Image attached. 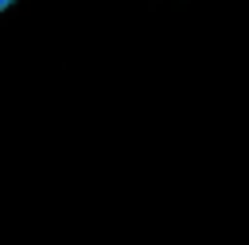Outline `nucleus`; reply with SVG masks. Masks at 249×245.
Listing matches in <instances>:
<instances>
[{
    "instance_id": "obj_1",
    "label": "nucleus",
    "mask_w": 249,
    "mask_h": 245,
    "mask_svg": "<svg viewBox=\"0 0 249 245\" xmlns=\"http://www.w3.org/2000/svg\"><path fill=\"white\" fill-rule=\"evenodd\" d=\"M8 4H12V0H0V12H4V8H8Z\"/></svg>"
}]
</instances>
